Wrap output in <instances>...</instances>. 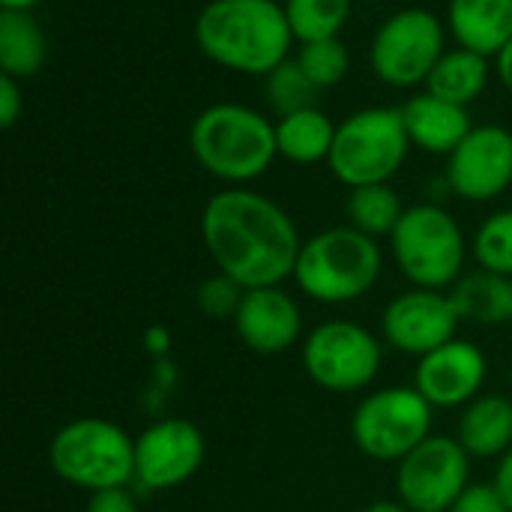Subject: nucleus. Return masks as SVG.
Here are the masks:
<instances>
[{
	"label": "nucleus",
	"instance_id": "1",
	"mask_svg": "<svg viewBox=\"0 0 512 512\" xmlns=\"http://www.w3.org/2000/svg\"><path fill=\"white\" fill-rule=\"evenodd\" d=\"M201 240L216 270L243 291L282 285L294 276L303 249L294 219L273 198L243 186L210 195L201 213Z\"/></svg>",
	"mask_w": 512,
	"mask_h": 512
},
{
	"label": "nucleus",
	"instance_id": "2",
	"mask_svg": "<svg viewBox=\"0 0 512 512\" xmlns=\"http://www.w3.org/2000/svg\"><path fill=\"white\" fill-rule=\"evenodd\" d=\"M195 42L216 66L267 78L297 39L276 0H210L195 18Z\"/></svg>",
	"mask_w": 512,
	"mask_h": 512
},
{
	"label": "nucleus",
	"instance_id": "3",
	"mask_svg": "<svg viewBox=\"0 0 512 512\" xmlns=\"http://www.w3.org/2000/svg\"><path fill=\"white\" fill-rule=\"evenodd\" d=\"M189 147L210 177L231 186L258 180L279 156L276 123L240 102H216L204 108L192 120Z\"/></svg>",
	"mask_w": 512,
	"mask_h": 512
},
{
	"label": "nucleus",
	"instance_id": "4",
	"mask_svg": "<svg viewBox=\"0 0 512 512\" xmlns=\"http://www.w3.org/2000/svg\"><path fill=\"white\" fill-rule=\"evenodd\" d=\"M381 270L384 255L378 240L345 225L303 240L294 282L315 303L339 306L369 294L381 279Z\"/></svg>",
	"mask_w": 512,
	"mask_h": 512
},
{
	"label": "nucleus",
	"instance_id": "5",
	"mask_svg": "<svg viewBox=\"0 0 512 512\" xmlns=\"http://www.w3.org/2000/svg\"><path fill=\"white\" fill-rule=\"evenodd\" d=\"M51 471L84 492L120 489L135 480V438L111 420L78 417L48 444Z\"/></svg>",
	"mask_w": 512,
	"mask_h": 512
},
{
	"label": "nucleus",
	"instance_id": "6",
	"mask_svg": "<svg viewBox=\"0 0 512 512\" xmlns=\"http://www.w3.org/2000/svg\"><path fill=\"white\" fill-rule=\"evenodd\" d=\"M411 138L402 123V108L375 105L354 111L336 126L330 171L348 189L390 183V177L405 165Z\"/></svg>",
	"mask_w": 512,
	"mask_h": 512
},
{
	"label": "nucleus",
	"instance_id": "7",
	"mask_svg": "<svg viewBox=\"0 0 512 512\" xmlns=\"http://www.w3.org/2000/svg\"><path fill=\"white\" fill-rule=\"evenodd\" d=\"M393 258L414 288L444 291L462 279L465 234L453 213L438 204H414L390 234Z\"/></svg>",
	"mask_w": 512,
	"mask_h": 512
},
{
	"label": "nucleus",
	"instance_id": "8",
	"mask_svg": "<svg viewBox=\"0 0 512 512\" xmlns=\"http://www.w3.org/2000/svg\"><path fill=\"white\" fill-rule=\"evenodd\" d=\"M432 405L414 387L369 393L351 417V441L375 462H402L432 435Z\"/></svg>",
	"mask_w": 512,
	"mask_h": 512
},
{
	"label": "nucleus",
	"instance_id": "9",
	"mask_svg": "<svg viewBox=\"0 0 512 512\" xmlns=\"http://www.w3.org/2000/svg\"><path fill=\"white\" fill-rule=\"evenodd\" d=\"M447 51V30L429 9L411 6L393 12L372 36L369 66L390 87L426 84L435 63Z\"/></svg>",
	"mask_w": 512,
	"mask_h": 512
},
{
	"label": "nucleus",
	"instance_id": "10",
	"mask_svg": "<svg viewBox=\"0 0 512 512\" xmlns=\"http://www.w3.org/2000/svg\"><path fill=\"white\" fill-rule=\"evenodd\" d=\"M306 375L330 393L366 390L384 363L381 339L354 321H324L303 339Z\"/></svg>",
	"mask_w": 512,
	"mask_h": 512
},
{
	"label": "nucleus",
	"instance_id": "11",
	"mask_svg": "<svg viewBox=\"0 0 512 512\" xmlns=\"http://www.w3.org/2000/svg\"><path fill=\"white\" fill-rule=\"evenodd\" d=\"M471 486V456L459 438L429 435L396 468V495L411 512H450Z\"/></svg>",
	"mask_w": 512,
	"mask_h": 512
},
{
	"label": "nucleus",
	"instance_id": "12",
	"mask_svg": "<svg viewBox=\"0 0 512 512\" xmlns=\"http://www.w3.org/2000/svg\"><path fill=\"white\" fill-rule=\"evenodd\" d=\"M207 456L204 435L183 417H165L135 438V480L150 492L189 483Z\"/></svg>",
	"mask_w": 512,
	"mask_h": 512
},
{
	"label": "nucleus",
	"instance_id": "13",
	"mask_svg": "<svg viewBox=\"0 0 512 512\" xmlns=\"http://www.w3.org/2000/svg\"><path fill=\"white\" fill-rule=\"evenodd\" d=\"M462 318L444 291L414 288L393 297L381 315L384 342L408 357H426L456 339Z\"/></svg>",
	"mask_w": 512,
	"mask_h": 512
},
{
	"label": "nucleus",
	"instance_id": "14",
	"mask_svg": "<svg viewBox=\"0 0 512 512\" xmlns=\"http://www.w3.org/2000/svg\"><path fill=\"white\" fill-rule=\"evenodd\" d=\"M447 183L465 201H492L512 186V132L486 123L447 156Z\"/></svg>",
	"mask_w": 512,
	"mask_h": 512
},
{
	"label": "nucleus",
	"instance_id": "15",
	"mask_svg": "<svg viewBox=\"0 0 512 512\" xmlns=\"http://www.w3.org/2000/svg\"><path fill=\"white\" fill-rule=\"evenodd\" d=\"M486 375H489L486 354L474 342L456 336L453 342L417 360L414 390L432 408H465L480 396Z\"/></svg>",
	"mask_w": 512,
	"mask_h": 512
},
{
	"label": "nucleus",
	"instance_id": "16",
	"mask_svg": "<svg viewBox=\"0 0 512 512\" xmlns=\"http://www.w3.org/2000/svg\"><path fill=\"white\" fill-rule=\"evenodd\" d=\"M234 330L240 342L264 357L288 351L303 330V312L297 300L282 291V285L252 288L243 294L240 309L234 315Z\"/></svg>",
	"mask_w": 512,
	"mask_h": 512
},
{
	"label": "nucleus",
	"instance_id": "17",
	"mask_svg": "<svg viewBox=\"0 0 512 512\" xmlns=\"http://www.w3.org/2000/svg\"><path fill=\"white\" fill-rule=\"evenodd\" d=\"M402 123L411 138V147L426 153L450 156L474 129L465 105L447 102L435 93H417L402 105Z\"/></svg>",
	"mask_w": 512,
	"mask_h": 512
},
{
	"label": "nucleus",
	"instance_id": "18",
	"mask_svg": "<svg viewBox=\"0 0 512 512\" xmlns=\"http://www.w3.org/2000/svg\"><path fill=\"white\" fill-rule=\"evenodd\" d=\"M447 27L462 48L498 57L512 39V0H450Z\"/></svg>",
	"mask_w": 512,
	"mask_h": 512
},
{
	"label": "nucleus",
	"instance_id": "19",
	"mask_svg": "<svg viewBox=\"0 0 512 512\" xmlns=\"http://www.w3.org/2000/svg\"><path fill=\"white\" fill-rule=\"evenodd\" d=\"M459 444L471 459H501L512 450V402L504 396H477L459 417Z\"/></svg>",
	"mask_w": 512,
	"mask_h": 512
},
{
	"label": "nucleus",
	"instance_id": "20",
	"mask_svg": "<svg viewBox=\"0 0 512 512\" xmlns=\"http://www.w3.org/2000/svg\"><path fill=\"white\" fill-rule=\"evenodd\" d=\"M450 300L462 321L480 324V327H501L512 321V279L489 270L465 273L453 291Z\"/></svg>",
	"mask_w": 512,
	"mask_h": 512
},
{
	"label": "nucleus",
	"instance_id": "21",
	"mask_svg": "<svg viewBox=\"0 0 512 512\" xmlns=\"http://www.w3.org/2000/svg\"><path fill=\"white\" fill-rule=\"evenodd\" d=\"M48 60V39L30 12L0 9V75L27 81Z\"/></svg>",
	"mask_w": 512,
	"mask_h": 512
},
{
	"label": "nucleus",
	"instance_id": "22",
	"mask_svg": "<svg viewBox=\"0 0 512 512\" xmlns=\"http://www.w3.org/2000/svg\"><path fill=\"white\" fill-rule=\"evenodd\" d=\"M336 138V123L321 108H306L276 123V147L279 156L294 165H315L327 162Z\"/></svg>",
	"mask_w": 512,
	"mask_h": 512
},
{
	"label": "nucleus",
	"instance_id": "23",
	"mask_svg": "<svg viewBox=\"0 0 512 512\" xmlns=\"http://www.w3.org/2000/svg\"><path fill=\"white\" fill-rule=\"evenodd\" d=\"M489 84V57L471 51V48H450L444 51V57L435 63L432 75L426 78V90L447 99V102H456V105H471L474 99L483 96Z\"/></svg>",
	"mask_w": 512,
	"mask_h": 512
},
{
	"label": "nucleus",
	"instance_id": "24",
	"mask_svg": "<svg viewBox=\"0 0 512 512\" xmlns=\"http://www.w3.org/2000/svg\"><path fill=\"white\" fill-rule=\"evenodd\" d=\"M408 207H402V198L396 195V189H390V183H375V186H357L348 195L345 213H348V225L369 234V237H390L399 225V219L405 216Z\"/></svg>",
	"mask_w": 512,
	"mask_h": 512
},
{
	"label": "nucleus",
	"instance_id": "25",
	"mask_svg": "<svg viewBox=\"0 0 512 512\" xmlns=\"http://www.w3.org/2000/svg\"><path fill=\"white\" fill-rule=\"evenodd\" d=\"M282 6L300 45L336 39L351 15V0H285Z\"/></svg>",
	"mask_w": 512,
	"mask_h": 512
},
{
	"label": "nucleus",
	"instance_id": "26",
	"mask_svg": "<svg viewBox=\"0 0 512 512\" xmlns=\"http://www.w3.org/2000/svg\"><path fill=\"white\" fill-rule=\"evenodd\" d=\"M294 60L300 63V69L306 72V78L324 90V87H336L348 69H351V54L342 45V39H318V42H303L294 54Z\"/></svg>",
	"mask_w": 512,
	"mask_h": 512
},
{
	"label": "nucleus",
	"instance_id": "27",
	"mask_svg": "<svg viewBox=\"0 0 512 512\" xmlns=\"http://www.w3.org/2000/svg\"><path fill=\"white\" fill-rule=\"evenodd\" d=\"M315 93H318V87L306 78V72L300 69V63L294 57L279 63L267 75V99L279 117L315 108Z\"/></svg>",
	"mask_w": 512,
	"mask_h": 512
},
{
	"label": "nucleus",
	"instance_id": "28",
	"mask_svg": "<svg viewBox=\"0 0 512 512\" xmlns=\"http://www.w3.org/2000/svg\"><path fill=\"white\" fill-rule=\"evenodd\" d=\"M474 258L483 270L512 279V210L492 213L474 237Z\"/></svg>",
	"mask_w": 512,
	"mask_h": 512
},
{
	"label": "nucleus",
	"instance_id": "29",
	"mask_svg": "<svg viewBox=\"0 0 512 512\" xmlns=\"http://www.w3.org/2000/svg\"><path fill=\"white\" fill-rule=\"evenodd\" d=\"M243 294H246V291H243L231 276L216 273V276H210L207 282H201V288H198V309H201L207 318H231V321H234Z\"/></svg>",
	"mask_w": 512,
	"mask_h": 512
},
{
	"label": "nucleus",
	"instance_id": "30",
	"mask_svg": "<svg viewBox=\"0 0 512 512\" xmlns=\"http://www.w3.org/2000/svg\"><path fill=\"white\" fill-rule=\"evenodd\" d=\"M450 512H510V507L504 504V498L492 483H471L450 507Z\"/></svg>",
	"mask_w": 512,
	"mask_h": 512
},
{
	"label": "nucleus",
	"instance_id": "31",
	"mask_svg": "<svg viewBox=\"0 0 512 512\" xmlns=\"http://www.w3.org/2000/svg\"><path fill=\"white\" fill-rule=\"evenodd\" d=\"M24 108V93H21V81L18 78H9V75H0V126L3 129H12L18 114Z\"/></svg>",
	"mask_w": 512,
	"mask_h": 512
},
{
	"label": "nucleus",
	"instance_id": "32",
	"mask_svg": "<svg viewBox=\"0 0 512 512\" xmlns=\"http://www.w3.org/2000/svg\"><path fill=\"white\" fill-rule=\"evenodd\" d=\"M84 512H138V504H135L132 492L126 486H120V489L93 492L87 498V510Z\"/></svg>",
	"mask_w": 512,
	"mask_h": 512
},
{
	"label": "nucleus",
	"instance_id": "33",
	"mask_svg": "<svg viewBox=\"0 0 512 512\" xmlns=\"http://www.w3.org/2000/svg\"><path fill=\"white\" fill-rule=\"evenodd\" d=\"M492 486L498 489V495L504 498V504H507L512 512V450L501 456V462H498V468H495V480H492Z\"/></svg>",
	"mask_w": 512,
	"mask_h": 512
},
{
	"label": "nucleus",
	"instance_id": "34",
	"mask_svg": "<svg viewBox=\"0 0 512 512\" xmlns=\"http://www.w3.org/2000/svg\"><path fill=\"white\" fill-rule=\"evenodd\" d=\"M495 72H498V81L512 93V39L504 45V51L495 57Z\"/></svg>",
	"mask_w": 512,
	"mask_h": 512
},
{
	"label": "nucleus",
	"instance_id": "35",
	"mask_svg": "<svg viewBox=\"0 0 512 512\" xmlns=\"http://www.w3.org/2000/svg\"><path fill=\"white\" fill-rule=\"evenodd\" d=\"M360 512H411L402 501H372L369 507H363Z\"/></svg>",
	"mask_w": 512,
	"mask_h": 512
},
{
	"label": "nucleus",
	"instance_id": "36",
	"mask_svg": "<svg viewBox=\"0 0 512 512\" xmlns=\"http://www.w3.org/2000/svg\"><path fill=\"white\" fill-rule=\"evenodd\" d=\"M42 0H0V9H15V12H30Z\"/></svg>",
	"mask_w": 512,
	"mask_h": 512
}]
</instances>
